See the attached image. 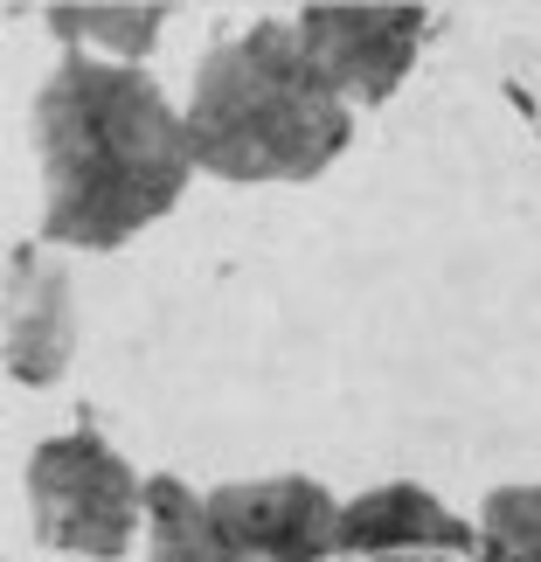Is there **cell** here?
<instances>
[{"mask_svg": "<svg viewBox=\"0 0 541 562\" xmlns=\"http://www.w3.org/2000/svg\"><path fill=\"white\" fill-rule=\"evenodd\" d=\"M29 514H35L42 549H63L83 562H119L133 549V535L146 528V480L104 438L70 430V438L35 445Z\"/></svg>", "mask_w": 541, "mask_h": 562, "instance_id": "3957f363", "label": "cell"}, {"mask_svg": "<svg viewBox=\"0 0 541 562\" xmlns=\"http://www.w3.org/2000/svg\"><path fill=\"white\" fill-rule=\"evenodd\" d=\"M340 507L319 480H236L208 493V514L264 562H348L340 555Z\"/></svg>", "mask_w": 541, "mask_h": 562, "instance_id": "5b68a950", "label": "cell"}, {"mask_svg": "<svg viewBox=\"0 0 541 562\" xmlns=\"http://www.w3.org/2000/svg\"><path fill=\"white\" fill-rule=\"evenodd\" d=\"M340 555L348 562H444L480 555V521H459L424 486H375L340 507Z\"/></svg>", "mask_w": 541, "mask_h": 562, "instance_id": "8992f818", "label": "cell"}, {"mask_svg": "<svg viewBox=\"0 0 541 562\" xmlns=\"http://www.w3.org/2000/svg\"><path fill=\"white\" fill-rule=\"evenodd\" d=\"M77 348V292L70 271L42 244H14L8 257V375L14 382H56Z\"/></svg>", "mask_w": 541, "mask_h": 562, "instance_id": "52a82bcc", "label": "cell"}, {"mask_svg": "<svg viewBox=\"0 0 541 562\" xmlns=\"http://www.w3.org/2000/svg\"><path fill=\"white\" fill-rule=\"evenodd\" d=\"M424 8H306L298 14V42L327 70V83L348 104H382L417 63L424 42Z\"/></svg>", "mask_w": 541, "mask_h": 562, "instance_id": "277c9868", "label": "cell"}, {"mask_svg": "<svg viewBox=\"0 0 541 562\" xmlns=\"http://www.w3.org/2000/svg\"><path fill=\"white\" fill-rule=\"evenodd\" d=\"M42 236L63 250H119L154 229L202 175L188 119L139 63L70 49L35 91Z\"/></svg>", "mask_w": 541, "mask_h": 562, "instance_id": "6da1fadb", "label": "cell"}, {"mask_svg": "<svg viewBox=\"0 0 541 562\" xmlns=\"http://www.w3.org/2000/svg\"><path fill=\"white\" fill-rule=\"evenodd\" d=\"M181 119L194 167L236 188L327 175L354 133V104L298 42V21H250L215 42L194 70Z\"/></svg>", "mask_w": 541, "mask_h": 562, "instance_id": "7a4b0ae2", "label": "cell"}, {"mask_svg": "<svg viewBox=\"0 0 541 562\" xmlns=\"http://www.w3.org/2000/svg\"><path fill=\"white\" fill-rule=\"evenodd\" d=\"M146 562H264L208 514V493H188L181 480H146Z\"/></svg>", "mask_w": 541, "mask_h": 562, "instance_id": "ba28073f", "label": "cell"}, {"mask_svg": "<svg viewBox=\"0 0 541 562\" xmlns=\"http://www.w3.org/2000/svg\"><path fill=\"white\" fill-rule=\"evenodd\" d=\"M160 21H167V8H49V29L63 42H77L83 56L104 49L112 63H133L154 49Z\"/></svg>", "mask_w": 541, "mask_h": 562, "instance_id": "9c48e42d", "label": "cell"}, {"mask_svg": "<svg viewBox=\"0 0 541 562\" xmlns=\"http://www.w3.org/2000/svg\"><path fill=\"white\" fill-rule=\"evenodd\" d=\"M480 562H541V486H500L480 507Z\"/></svg>", "mask_w": 541, "mask_h": 562, "instance_id": "30bf717a", "label": "cell"}]
</instances>
